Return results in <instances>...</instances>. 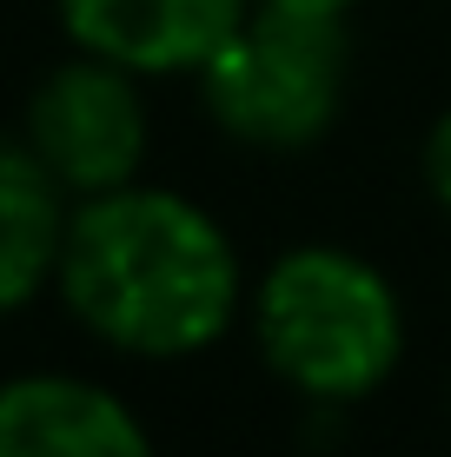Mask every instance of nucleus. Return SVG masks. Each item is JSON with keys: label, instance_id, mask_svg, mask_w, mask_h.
I'll use <instances>...</instances> for the list:
<instances>
[{"label": "nucleus", "instance_id": "nucleus-5", "mask_svg": "<svg viewBox=\"0 0 451 457\" xmlns=\"http://www.w3.org/2000/svg\"><path fill=\"white\" fill-rule=\"evenodd\" d=\"M0 457H160L146 418L106 378L34 365L0 378Z\"/></svg>", "mask_w": 451, "mask_h": 457}, {"label": "nucleus", "instance_id": "nucleus-2", "mask_svg": "<svg viewBox=\"0 0 451 457\" xmlns=\"http://www.w3.org/2000/svg\"><path fill=\"white\" fill-rule=\"evenodd\" d=\"M253 352L292 398L365 404L405 365V298L379 259L332 239L272 252L246 286Z\"/></svg>", "mask_w": 451, "mask_h": 457}, {"label": "nucleus", "instance_id": "nucleus-6", "mask_svg": "<svg viewBox=\"0 0 451 457\" xmlns=\"http://www.w3.org/2000/svg\"><path fill=\"white\" fill-rule=\"evenodd\" d=\"M246 13L253 0H54L67 46L139 80H193Z\"/></svg>", "mask_w": 451, "mask_h": 457}, {"label": "nucleus", "instance_id": "nucleus-9", "mask_svg": "<svg viewBox=\"0 0 451 457\" xmlns=\"http://www.w3.org/2000/svg\"><path fill=\"white\" fill-rule=\"evenodd\" d=\"M259 7H286V13H319V21H346L352 7H365V0H259Z\"/></svg>", "mask_w": 451, "mask_h": 457}, {"label": "nucleus", "instance_id": "nucleus-8", "mask_svg": "<svg viewBox=\"0 0 451 457\" xmlns=\"http://www.w3.org/2000/svg\"><path fill=\"white\" fill-rule=\"evenodd\" d=\"M418 186H425V199L451 219V106L431 113L425 139H418Z\"/></svg>", "mask_w": 451, "mask_h": 457}, {"label": "nucleus", "instance_id": "nucleus-7", "mask_svg": "<svg viewBox=\"0 0 451 457\" xmlns=\"http://www.w3.org/2000/svg\"><path fill=\"white\" fill-rule=\"evenodd\" d=\"M67 219L73 199L46 179V166L21 146V133L0 139V325L54 292Z\"/></svg>", "mask_w": 451, "mask_h": 457}, {"label": "nucleus", "instance_id": "nucleus-1", "mask_svg": "<svg viewBox=\"0 0 451 457\" xmlns=\"http://www.w3.org/2000/svg\"><path fill=\"white\" fill-rule=\"evenodd\" d=\"M246 286L226 219L180 186L133 179L73 199L54 298L100 352L133 365L199 358L246 319Z\"/></svg>", "mask_w": 451, "mask_h": 457}, {"label": "nucleus", "instance_id": "nucleus-3", "mask_svg": "<svg viewBox=\"0 0 451 457\" xmlns=\"http://www.w3.org/2000/svg\"><path fill=\"white\" fill-rule=\"evenodd\" d=\"M352 40L346 21L259 7L193 73L206 120L253 153H313L346 113Z\"/></svg>", "mask_w": 451, "mask_h": 457}, {"label": "nucleus", "instance_id": "nucleus-4", "mask_svg": "<svg viewBox=\"0 0 451 457\" xmlns=\"http://www.w3.org/2000/svg\"><path fill=\"white\" fill-rule=\"evenodd\" d=\"M13 133H21V146L46 166V179L67 199L133 186V179H146V153H153L146 80L100 54L67 46V60H54L27 87Z\"/></svg>", "mask_w": 451, "mask_h": 457}]
</instances>
